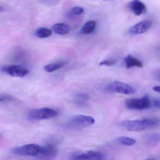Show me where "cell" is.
I'll return each instance as SVG.
<instances>
[{
  "label": "cell",
  "instance_id": "cell-1",
  "mask_svg": "<svg viewBox=\"0 0 160 160\" xmlns=\"http://www.w3.org/2000/svg\"><path fill=\"white\" fill-rule=\"evenodd\" d=\"M160 123L158 118H149L137 120H124L121 122V125L129 131L139 132L148 128L157 127Z\"/></svg>",
  "mask_w": 160,
  "mask_h": 160
},
{
  "label": "cell",
  "instance_id": "cell-2",
  "mask_svg": "<svg viewBox=\"0 0 160 160\" xmlns=\"http://www.w3.org/2000/svg\"><path fill=\"white\" fill-rule=\"evenodd\" d=\"M104 91L107 93H118L125 95H131L136 92L135 88L128 84L115 81L108 84L104 88Z\"/></svg>",
  "mask_w": 160,
  "mask_h": 160
},
{
  "label": "cell",
  "instance_id": "cell-3",
  "mask_svg": "<svg viewBox=\"0 0 160 160\" xmlns=\"http://www.w3.org/2000/svg\"><path fill=\"white\" fill-rule=\"evenodd\" d=\"M95 123V119L92 117L77 115L70 118L68 122L67 126L71 128H83L89 127Z\"/></svg>",
  "mask_w": 160,
  "mask_h": 160
},
{
  "label": "cell",
  "instance_id": "cell-4",
  "mask_svg": "<svg viewBox=\"0 0 160 160\" xmlns=\"http://www.w3.org/2000/svg\"><path fill=\"white\" fill-rule=\"evenodd\" d=\"M41 147L35 144H30L22 147H16L11 148L10 152L17 156L36 157L38 156Z\"/></svg>",
  "mask_w": 160,
  "mask_h": 160
},
{
  "label": "cell",
  "instance_id": "cell-5",
  "mask_svg": "<svg viewBox=\"0 0 160 160\" xmlns=\"http://www.w3.org/2000/svg\"><path fill=\"white\" fill-rule=\"evenodd\" d=\"M58 115V112L52 108L48 107L34 109L30 111L29 117L32 120H40L49 119L55 117Z\"/></svg>",
  "mask_w": 160,
  "mask_h": 160
},
{
  "label": "cell",
  "instance_id": "cell-6",
  "mask_svg": "<svg viewBox=\"0 0 160 160\" xmlns=\"http://www.w3.org/2000/svg\"><path fill=\"white\" fill-rule=\"evenodd\" d=\"M125 104L127 108L131 110H144L152 106L150 98L148 95H145L141 98L126 100Z\"/></svg>",
  "mask_w": 160,
  "mask_h": 160
},
{
  "label": "cell",
  "instance_id": "cell-7",
  "mask_svg": "<svg viewBox=\"0 0 160 160\" xmlns=\"http://www.w3.org/2000/svg\"><path fill=\"white\" fill-rule=\"evenodd\" d=\"M1 70L9 76L18 78H22L29 73L27 68L19 65H8L2 67Z\"/></svg>",
  "mask_w": 160,
  "mask_h": 160
},
{
  "label": "cell",
  "instance_id": "cell-8",
  "mask_svg": "<svg viewBox=\"0 0 160 160\" xmlns=\"http://www.w3.org/2000/svg\"><path fill=\"white\" fill-rule=\"evenodd\" d=\"M72 158L74 160H103L104 156L101 152L89 151L75 154Z\"/></svg>",
  "mask_w": 160,
  "mask_h": 160
},
{
  "label": "cell",
  "instance_id": "cell-9",
  "mask_svg": "<svg viewBox=\"0 0 160 160\" xmlns=\"http://www.w3.org/2000/svg\"><path fill=\"white\" fill-rule=\"evenodd\" d=\"M57 154V149L53 145H46L41 147V150L38 156L42 160H52Z\"/></svg>",
  "mask_w": 160,
  "mask_h": 160
},
{
  "label": "cell",
  "instance_id": "cell-10",
  "mask_svg": "<svg viewBox=\"0 0 160 160\" xmlns=\"http://www.w3.org/2000/svg\"><path fill=\"white\" fill-rule=\"evenodd\" d=\"M152 25V22L150 20H144L133 25L129 30V33L131 35H138L148 31Z\"/></svg>",
  "mask_w": 160,
  "mask_h": 160
},
{
  "label": "cell",
  "instance_id": "cell-11",
  "mask_svg": "<svg viewBox=\"0 0 160 160\" xmlns=\"http://www.w3.org/2000/svg\"><path fill=\"white\" fill-rule=\"evenodd\" d=\"M131 11L136 16H141L147 12L146 6L139 0H133L129 4Z\"/></svg>",
  "mask_w": 160,
  "mask_h": 160
},
{
  "label": "cell",
  "instance_id": "cell-12",
  "mask_svg": "<svg viewBox=\"0 0 160 160\" xmlns=\"http://www.w3.org/2000/svg\"><path fill=\"white\" fill-rule=\"evenodd\" d=\"M143 139L146 144L154 146L160 142V133L152 132L147 134L144 136Z\"/></svg>",
  "mask_w": 160,
  "mask_h": 160
},
{
  "label": "cell",
  "instance_id": "cell-13",
  "mask_svg": "<svg viewBox=\"0 0 160 160\" xmlns=\"http://www.w3.org/2000/svg\"><path fill=\"white\" fill-rule=\"evenodd\" d=\"M126 68L128 69L132 68L137 67L138 68H142L143 64L142 62L138 59L130 55H128L124 58Z\"/></svg>",
  "mask_w": 160,
  "mask_h": 160
},
{
  "label": "cell",
  "instance_id": "cell-14",
  "mask_svg": "<svg viewBox=\"0 0 160 160\" xmlns=\"http://www.w3.org/2000/svg\"><path fill=\"white\" fill-rule=\"evenodd\" d=\"M52 29L54 32L59 35H66L69 33L71 28L66 23H57L52 25Z\"/></svg>",
  "mask_w": 160,
  "mask_h": 160
},
{
  "label": "cell",
  "instance_id": "cell-15",
  "mask_svg": "<svg viewBox=\"0 0 160 160\" xmlns=\"http://www.w3.org/2000/svg\"><path fill=\"white\" fill-rule=\"evenodd\" d=\"M96 22L95 21H89L86 22L81 28V32L83 34L91 33L95 30Z\"/></svg>",
  "mask_w": 160,
  "mask_h": 160
},
{
  "label": "cell",
  "instance_id": "cell-16",
  "mask_svg": "<svg viewBox=\"0 0 160 160\" xmlns=\"http://www.w3.org/2000/svg\"><path fill=\"white\" fill-rule=\"evenodd\" d=\"M66 64L67 62H58L53 63L47 65L46 66L44 67V69L46 72L52 73L63 67L66 65Z\"/></svg>",
  "mask_w": 160,
  "mask_h": 160
},
{
  "label": "cell",
  "instance_id": "cell-17",
  "mask_svg": "<svg viewBox=\"0 0 160 160\" xmlns=\"http://www.w3.org/2000/svg\"><path fill=\"white\" fill-rule=\"evenodd\" d=\"M89 99V96L86 93H78L75 95L74 98V102L78 106L84 105Z\"/></svg>",
  "mask_w": 160,
  "mask_h": 160
},
{
  "label": "cell",
  "instance_id": "cell-18",
  "mask_svg": "<svg viewBox=\"0 0 160 160\" xmlns=\"http://www.w3.org/2000/svg\"><path fill=\"white\" fill-rule=\"evenodd\" d=\"M52 34V30L46 28H38L36 32V34L39 38H46L50 36Z\"/></svg>",
  "mask_w": 160,
  "mask_h": 160
},
{
  "label": "cell",
  "instance_id": "cell-19",
  "mask_svg": "<svg viewBox=\"0 0 160 160\" xmlns=\"http://www.w3.org/2000/svg\"><path fill=\"white\" fill-rule=\"evenodd\" d=\"M118 141L122 145L128 146L133 145L136 143V140L126 136H121L118 138Z\"/></svg>",
  "mask_w": 160,
  "mask_h": 160
},
{
  "label": "cell",
  "instance_id": "cell-20",
  "mask_svg": "<svg viewBox=\"0 0 160 160\" xmlns=\"http://www.w3.org/2000/svg\"><path fill=\"white\" fill-rule=\"evenodd\" d=\"M84 10L83 8L81 7H75L70 10V14L72 16H79L83 13Z\"/></svg>",
  "mask_w": 160,
  "mask_h": 160
},
{
  "label": "cell",
  "instance_id": "cell-21",
  "mask_svg": "<svg viewBox=\"0 0 160 160\" xmlns=\"http://www.w3.org/2000/svg\"><path fill=\"white\" fill-rule=\"evenodd\" d=\"M117 61L115 60H107L102 61L100 62V66H112L116 64Z\"/></svg>",
  "mask_w": 160,
  "mask_h": 160
},
{
  "label": "cell",
  "instance_id": "cell-22",
  "mask_svg": "<svg viewBox=\"0 0 160 160\" xmlns=\"http://www.w3.org/2000/svg\"><path fill=\"white\" fill-rule=\"evenodd\" d=\"M13 99L12 96L8 95H0V102L12 101Z\"/></svg>",
  "mask_w": 160,
  "mask_h": 160
},
{
  "label": "cell",
  "instance_id": "cell-23",
  "mask_svg": "<svg viewBox=\"0 0 160 160\" xmlns=\"http://www.w3.org/2000/svg\"><path fill=\"white\" fill-rule=\"evenodd\" d=\"M151 102H152V105H153L154 107L157 109H160V98H156L154 99Z\"/></svg>",
  "mask_w": 160,
  "mask_h": 160
},
{
  "label": "cell",
  "instance_id": "cell-24",
  "mask_svg": "<svg viewBox=\"0 0 160 160\" xmlns=\"http://www.w3.org/2000/svg\"><path fill=\"white\" fill-rule=\"evenodd\" d=\"M154 77H155L156 79L160 81V69L157 70L155 72V74H154Z\"/></svg>",
  "mask_w": 160,
  "mask_h": 160
},
{
  "label": "cell",
  "instance_id": "cell-25",
  "mask_svg": "<svg viewBox=\"0 0 160 160\" xmlns=\"http://www.w3.org/2000/svg\"><path fill=\"white\" fill-rule=\"evenodd\" d=\"M153 89L154 91L160 93V86H156L153 88Z\"/></svg>",
  "mask_w": 160,
  "mask_h": 160
},
{
  "label": "cell",
  "instance_id": "cell-26",
  "mask_svg": "<svg viewBox=\"0 0 160 160\" xmlns=\"http://www.w3.org/2000/svg\"><path fill=\"white\" fill-rule=\"evenodd\" d=\"M47 1V2L48 3V4H53L56 3L58 2V0H46Z\"/></svg>",
  "mask_w": 160,
  "mask_h": 160
},
{
  "label": "cell",
  "instance_id": "cell-27",
  "mask_svg": "<svg viewBox=\"0 0 160 160\" xmlns=\"http://www.w3.org/2000/svg\"><path fill=\"white\" fill-rule=\"evenodd\" d=\"M3 10V8L0 6V11H2Z\"/></svg>",
  "mask_w": 160,
  "mask_h": 160
},
{
  "label": "cell",
  "instance_id": "cell-28",
  "mask_svg": "<svg viewBox=\"0 0 160 160\" xmlns=\"http://www.w3.org/2000/svg\"><path fill=\"white\" fill-rule=\"evenodd\" d=\"M157 160L153 159H147V160Z\"/></svg>",
  "mask_w": 160,
  "mask_h": 160
},
{
  "label": "cell",
  "instance_id": "cell-29",
  "mask_svg": "<svg viewBox=\"0 0 160 160\" xmlns=\"http://www.w3.org/2000/svg\"><path fill=\"white\" fill-rule=\"evenodd\" d=\"M103 1H110V0H103Z\"/></svg>",
  "mask_w": 160,
  "mask_h": 160
}]
</instances>
